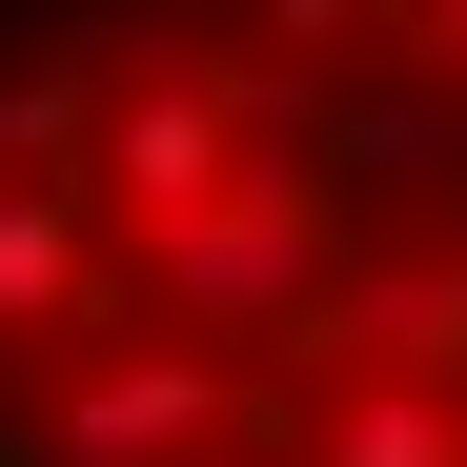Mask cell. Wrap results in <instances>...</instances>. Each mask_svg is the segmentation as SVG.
<instances>
[{"label": "cell", "mask_w": 467, "mask_h": 467, "mask_svg": "<svg viewBox=\"0 0 467 467\" xmlns=\"http://www.w3.org/2000/svg\"><path fill=\"white\" fill-rule=\"evenodd\" d=\"M447 467H467V447H447Z\"/></svg>", "instance_id": "1"}]
</instances>
